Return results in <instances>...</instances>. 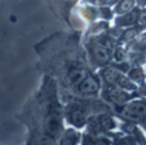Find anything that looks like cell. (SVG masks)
<instances>
[{"label": "cell", "mask_w": 146, "mask_h": 145, "mask_svg": "<svg viewBox=\"0 0 146 145\" xmlns=\"http://www.w3.org/2000/svg\"><path fill=\"white\" fill-rule=\"evenodd\" d=\"M65 118L71 126L82 128L87 124L88 110L84 105L79 104V102H72V104L67 105L65 109Z\"/></svg>", "instance_id": "1"}, {"label": "cell", "mask_w": 146, "mask_h": 145, "mask_svg": "<svg viewBox=\"0 0 146 145\" xmlns=\"http://www.w3.org/2000/svg\"><path fill=\"white\" fill-rule=\"evenodd\" d=\"M121 114L125 119L132 120V122L142 120L146 117V104L143 101H133L124 106Z\"/></svg>", "instance_id": "2"}, {"label": "cell", "mask_w": 146, "mask_h": 145, "mask_svg": "<svg viewBox=\"0 0 146 145\" xmlns=\"http://www.w3.org/2000/svg\"><path fill=\"white\" fill-rule=\"evenodd\" d=\"M60 135L57 145H76L80 141V134L74 128H67Z\"/></svg>", "instance_id": "3"}, {"label": "cell", "mask_w": 146, "mask_h": 145, "mask_svg": "<svg viewBox=\"0 0 146 145\" xmlns=\"http://www.w3.org/2000/svg\"><path fill=\"white\" fill-rule=\"evenodd\" d=\"M98 82L93 77H87L79 83V92L82 95H93L98 91Z\"/></svg>", "instance_id": "4"}, {"label": "cell", "mask_w": 146, "mask_h": 145, "mask_svg": "<svg viewBox=\"0 0 146 145\" xmlns=\"http://www.w3.org/2000/svg\"><path fill=\"white\" fill-rule=\"evenodd\" d=\"M128 99H129V96L120 90L110 88L106 91V100L113 104H124V102H127Z\"/></svg>", "instance_id": "5"}, {"label": "cell", "mask_w": 146, "mask_h": 145, "mask_svg": "<svg viewBox=\"0 0 146 145\" xmlns=\"http://www.w3.org/2000/svg\"><path fill=\"white\" fill-rule=\"evenodd\" d=\"M83 145H110V141L105 137H100L98 135L87 134L83 136Z\"/></svg>", "instance_id": "6"}, {"label": "cell", "mask_w": 146, "mask_h": 145, "mask_svg": "<svg viewBox=\"0 0 146 145\" xmlns=\"http://www.w3.org/2000/svg\"><path fill=\"white\" fill-rule=\"evenodd\" d=\"M86 78V71L82 69H72L69 73V79L72 84H79Z\"/></svg>", "instance_id": "7"}]
</instances>
